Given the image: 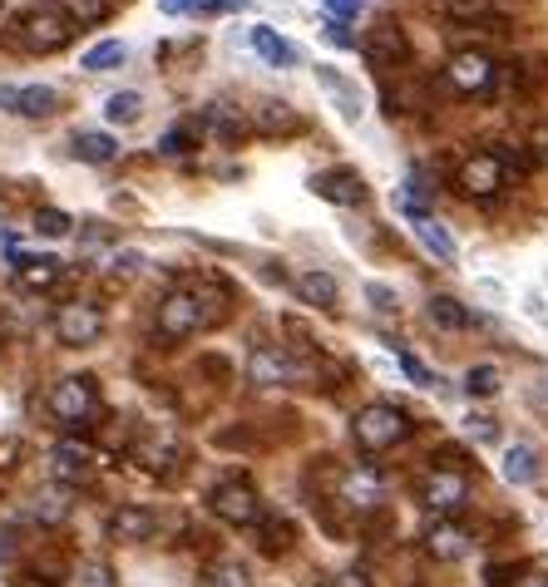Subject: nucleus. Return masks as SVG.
I'll use <instances>...</instances> for the list:
<instances>
[{
    "instance_id": "obj_1",
    "label": "nucleus",
    "mask_w": 548,
    "mask_h": 587,
    "mask_svg": "<svg viewBox=\"0 0 548 587\" xmlns=\"http://www.w3.org/2000/svg\"><path fill=\"white\" fill-rule=\"evenodd\" d=\"M406 435H410V415L400 405H386V400L356 410V420H351V439L365 454H386V449H396Z\"/></svg>"
},
{
    "instance_id": "obj_2",
    "label": "nucleus",
    "mask_w": 548,
    "mask_h": 587,
    "mask_svg": "<svg viewBox=\"0 0 548 587\" xmlns=\"http://www.w3.org/2000/svg\"><path fill=\"white\" fill-rule=\"evenodd\" d=\"M213 321V311H208V301L198 297V291H169V297L159 301V316H153V332L163 336V341H188V336H198Z\"/></svg>"
},
{
    "instance_id": "obj_3",
    "label": "nucleus",
    "mask_w": 548,
    "mask_h": 587,
    "mask_svg": "<svg viewBox=\"0 0 548 587\" xmlns=\"http://www.w3.org/2000/svg\"><path fill=\"white\" fill-rule=\"evenodd\" d=\"M45 405H50V415L60 420L65 429L89 425V420H95V405H99L95 380H89V375H65V380L50 385V400H45Z\"/></svg>"
},
{
    "instance_id": "obj_4",
    "label": "nucleus",
    "mask_w": 548,
    "mask_h": 587,
    "mask_svg": "<svg viewBox=\"0 0 548 587\" xmlns=\"http://www.w3.org/2000/svg\"><path fill=\"white\" fill-rule=\"evenodd\" d=\"M50 332H54V341L70 346V351L95 346L99 336H104V311H99L95 301H65V307H54Z\"/></svg>"
},
{
    "instance_id": "obj_5",
    "label": "nucleus",
    "mask_w": 548,
    "mask_h": 587,
    "mask_svg": "<svg viewBox=\"0 0 548 587\" xmlns=\"http://www.w3.org/2000/svg\"><path fill=\"white\" fill-rule=\"evenodd\" d=\"M208 509H213V519H223V524H233V528H258L262 524V499L248 479H223L213 494H208Z\"/></svg>"
},
{
    "instance_id": "obj_6",
    "label": "nucleus",
    "mask_w": 548,
    "mask_h": 587,
    "mask_svg": "<svg viewBox=\"0 0 548 587\" xmlns=\"http://www.w3.org/2000/svg\"><path fill=\"white\" fill-rule=\"evenodd\" d=\"M420 503H425L435 519H454V513L470 503V479H464V470H431L420 479Z\"/></svg>"
},
{
    "instance_id": "obj_7",
    "label": "nucleus",
    "mask_w": 548,
    "mask_h": 587,
    "mask_svg": "<svg viewBox=\"0 0 548 587\" xmlns=\"http://www.w3.org/2000/svg\"><path fill=\"white\" fill-rule=\"evenodd\" d=\"M495 75H499V64L484 50H454L450 64H445V85H450L454 95H489V89H495Z\"/></svg>"
},
{
    "instance_id": "obj_8",
    "label": "nucleus",
    "mask_w": 548,
    "mask_h": 587,
    "mask_svg": "<svg viewBox=\"0 0 548 587\" xmlns=\"http://www.w3.org/2000/svg\"><path fill=\"white\" fill-rule=\"evenodd\" d=\"M454 183H460L464 198H495L509 183V173H505V163H499V153H470V159L460 163V173H454Z\"/></svg>"
},
{
    "instance_id": "obj_9",
    "label": "nucleus",
    "mask_w": 548,
    "mask_h": 587,
    "mask_svg": "<svg viewBox=\"0 0 548 587\" xmlns=\"http://www.w3.org/2000/svg\"><path fill=\"white\" fill-rule=\"evenodd\" d=\"M361 54L376 64V70H400V64L410 60V40H406V30H400L396 21H381V25H371V30H365Z\"/></svg>"
},
{
    "instance_id": "obj_10",
    "label": "nucleus",
    "mask_w": 548,
    "mask_h": 587,
    "mask_svg": "<svg viewBox=\"0 0 548 587\" xmlns=\"http://www.w3.org/2000/svg\"><path fill=\"white\" fill-rule=\"evenodd\" d=\"M70 30H75V25H70L60 11H30L21 21V45L30 54H54L60 45L70 40Z\"/></svg>"
},
{
    "instance_id": "obj_11",
    "label": "nucleus",
    "mask_w": 548,
    "mask_h": 587,
    "mask_svg": "<svg viewBox=\"0 0 548 587\" xmlns=\"http://www.w3.org/2000/svg\"><path fill=\"white\" fill-rule=\"evenodd\" d=\"M341 503L346 509H356V513H371V509H381L386 503V479H381L371 464H351V470L341 474Z\"/></svg>"
},
{
    "instance_id": "obj_12",
    "label": "nucleus",
    "mask_w": 548,
    "mask_h": 587,
    "mask_svg": "<svg viewBox=\"0 0 548 587\" xmlns=\"http://www.w3.org/2000/svg\"><path fill=\"white\" fill-rule=\"evenodd\" d=\"M248 380L258 390H277V385L297 380V361H291L282 346H252L248 351Z\"/></svg>"
},
{
    "instance_id": "obj_13",
    "label": "nucleus",
    "mask_w": 548,
    "mask_h": 587,
    "mask_svg": "<svg viewBox=\"0 0 548 587\" xmlns=\"http://www.w3.org/2000/svg\"><path fill=\"white\" fill-rule=\"evenodd\" d=\"M129 460L139 464V470L159 474V470H169V464L178 460V439H173L169 425H144L139 439L129 445Z\"/></svg>"
},
{
    "instance_id": "obj_14",
    "label": "nucleus",
    "mask_w": 548,
    "mask_h": 587,
    "mask_svg": "<svg viewBox=\"0 0 548 587\" xmlns=\"http://www.w3.org/2000/svg\"><path fill=\"white\" fill-rule=\"evenodd\" d=\"M50 479L60 484V489H79V484L95 479V454H89L85 445H75V439H65V445L50 449Z\"/></svg>"
},
{
    "instance_id": "obj_15",
    "label": "nucleus",
    "mask_w": 548,
    "mask_h": 587,
    "mask_svg": "<svg viewBox=\"0 0 548 587\" xmlns=\"http://www.w3.org/2000/svg\"><path fill=\"white\" fill-rule=\"evenodd\" d=\"M153 534H159V513L149 503H119L109 513V538L114 544H149Z\"/></svg>"
},
{
    "instance_id": "obj_16",
    "label": "nucleus",
    "mask_w": 548,
    "mask_h": 587,
    "mask_svg": "<svg viewBox=\"0 0 548 587\" xmlns=\"http://www.w3.org/2000/svg\"><path fill=\"white\" fill-rule=\"evenodd\" d=\"M312 192L326 198L336 208H361L365 203V178L356 168H326V173H312Z\"/></svg>"
},
{
    "instance_id": "obj_17",
    "label": "nucleus",
    "mask_w": 548,
    "mask_h": 587,
    "mask_svg": "<svg viewBox=\"0 0 548 587\" xmlns=\"http://www.w3.org/2000/svg\"><path fill=\"white\" fill-rule=\"evenodd\" d=\"M470 548H474V534L464 524H454V519H435V524L425 528V553H431L435 563H460Z\"/></svg>"
},
{
    "instance_id": "obj_18",
    "label": "nucleus",
    "mask_w": 548,
    "mask_h": 587,
    "mask_svg": "<svg viewBox=\"0 0 548 587\" xmlns=\"http://www.w3.org/2000/svg\"><path fill=\"white\" fill-rule=\"evenodd\" d=\"M15 262V282L25 291H50L60 282V257H30V252H11Z\"/></svg>"
},
{
    "instance_id": "obj_19",
    "label": "nucleus",
    "mask_w": 548,
    "mask_h": 587,
    "mask_svg": "<svg viewBox=\"0 0 548 587\" xmlns=\"http://www.w3.org/2000/svg\"><path fill=\"white\" fill-rule=\"evenodd\" d=\"M291 287H297V297L307 301V307H322V311H332L336 307V297H341V287H336V277L332 272H297L291 277Z\"/></svg>"
},
{
    "instance_id": "obj_20",
    "label": "nucleus",
    "mask_w": 548,
    "mask_h": 587,
    "mask_svg": "<svg viewBox=\"0 0 548 587\" xmlns=\"http://www.w3.org/2000/svg\"><path fill=\"white\" fill-rule=\"evenodd\" d=\"M316 79H322V89L336 99V104H341V118H346V124H356V118H361V109H365V104H361V89H356L346 75H336V70H326V64H322V70H316Z\"/></svg>"
},
{
    "instance_id": "obj_21",
    "label": "nucleus",
    "mask_w": 548,
    "mask_h": 587,
    "mask_svg": "<svg viewBox=\"0 0 548 587\" xmlns=\"http://www.w3.org/2000/svg\"><path fill=\"white\" fill-rule=\"evenodd\" d=\"M252 124L262 128V134H297L301 118L291 104H282V99H258V109H252Z\"/></svg>"
},
{
    "instance_id": "obj_22",
    "label": "nucleus",
    "mask_w": 548,
    "mask_h": 587,
    "mask_svg": "<svg viewBox=\"0 0 548 587\" xmlns=\"http://www.w3.org/2000/svg\"><path fill=\"white\" fill-rule=\"evenodd\" d=\"M252 50H258L267 64H277V70H287V64H297V60H301L297 45H291L287 35H277L272 25H258V30H252Z\"/></svg>"
},
{
    "instance_id": "obj_23",
    "label": "nucleus",
    "mask_w": 548,
    "mask_h": 587,
    "mask_svg": "<svg viewBox=\"0 0 548 587\" xmlns=\"http://www.w3.org/2000/svg\"><path fill=\"white\" fill-rule=\"evenodd\" d=\"M15 114L21 118H50L54 109H60V95H54L50 85H25V89H15Z\"/></svg>"
},
{
    "instance_id": "obj_24",
    "label": "nucleus",
    "mask_w": 548,
    "mask_h": 587,
    "mask_svg": "<svg viewBox=\"0 0 548 587\" xmlns=\"http://www.w3.org/2000/svg\"><path fill=\"white\" fill-rule=\"evenodd\" d=\"M60 15L70 25H79V30H95V25H104L114 15V0H60Z\"/></svg>"
},
{
    "instance_id": "obj_25",
    "label": "nucleus",
    "mask_w": 548,
    "mask_h": 587,
    "mask_svg": "<svg viewBox=\"0 0 548 587\" xmlns=\"http://www.w3.org/2000/svg\"><path fill=\"white\" fill-rule=\"evenodd\" d=\"M410 223H415V237H420V242H425V252H435V257H440V262H454V257H460V247H454V237L445 233V227L435 223L431 213L410 217Z\"/></svg>"
},
{
    "instance_id": "obj_26",
    "label": "nucleus",
    "mask_w": 548,
    "mask_h": 587,
    "mask_svg": "<svg viewBox=\"0 0 548 587\" xmlns=\"http://www.w3.org/2000/svg\"><path fill=\"white\" fill-rule=\"evenodd\" d=\"M119 153L114 134H99V128H79L75 134V159L79 163H109Z\"/></svg>"
},
{
    "instance_id": "obj_27",
    "label": "nucleus",
    "mask_w": 548,
    "mask_h": 587,
    "mask_svg": "<svg viewBox=\"0 0 548 587\" xmlns=\"http://www.w3.org/2000/svg\"><path fill=\"white\" fill-rule=\"evenodd\" d=\"M431 321L440 326V332H470L474 326V316H470V307L464 301H454V297H431Z\"/></svg>"
},
{
    "instance_id": "obj_28",
    "label": "nucleus",
    "mask_w": 548,
    "mask_h": 587,
    "mask_svg": "<svg viewBox=\"0 0 548 587\" xmlns=\"http://www.w3.org/2000/svg\"><path fill=\"white\" fill-rule=\"evenodd\" d=\"M505 479L519 484V489L538 479V454H534V445H509V449H505Z\"/></svg>"
},
{
    "instance_id": "obj_29",
    "label": "nucleus",
    "mask_w": 548,
    "mask_h": 587,
    "mask_svg": "<svg viewBox=\"0 0 548 587\" xmlns=\"http://www.w3.org/2000/svg\"><path fill=\"white\" fill-rule=\"evenodd\" d=\"M104 118H109V124H119V128L139 124V118H144V95H139V89H119V95H109L104 99Z\"/></svg>"
},
{
    "instance_id": "obj_30",
    "label": "nucleus",
    "mask_w": 548,
    "mask_h": 587,
    "mask_svg": "<svg viewBox=\"0 0 548 587\" xmlns=\"http://www.w3.org/2000/svg\"><path fill=\"white\" fill-rule=\"evenodd\" d=\"M124 60H129V50H124L119 40H104V45H95V50H85V60L79 64H85L89 75H104V70H119Z\"/></svg>"
},
{
    "instance_id": "obj_31",
    "label": "nucleus",
    "mask_w": 548,
    "mask_h": 587,
    "mask_svg": "<svg viewBox=\"0 0 548 587\" xmlns=\"http://www.w3.org/2000/svg\"><path fill=\"white\" fill-rule=\"evenodd\" d=\"M440 11L460 25H479L495 15V0H440Z\"/></svg>"
},
{
    "instance_id": "obj_32",
    "label": "nucleus",
    "mask_w": 548,
    "mask_h": 587,
    "mask_svg": "<svg viewBox=\"0 0 548 587\" xmlns=\"http://www.w3.org/2000/svg\"><path fill=\"white\" fill-rule=\"evenodd\" d=\"M208 587H252L248 563H233V558L213 563V567H208Z\"/></svg>"
},
{
    "instance_id": "obj_33",
    "label": "nucleus",
    "mask_w": 548,
    "mask_h": 587,
    "mask_svg": "<svg viewBox=\"0 0 548 587\" xmlns=\"http://www.w3.org/2000/svg\"><path fill=\"white\" fill-rule=\"evenodd\" d=\"M70 587H114V567L104 558H89V563H79L70 573Z\"/></svg>"
},
{
    "instance_id": "obj_34",
    "label": "nucleus",
    "mask_w": 548,
    "mask_h": 587,
    "mask_svg": "<svg viewBox=\"0 0 548 587\" xmlns=\"http://www.w3.org/2000/svg\"><path fill=\"white\" fill-rule=\"evenodd\" d=\"M188 149H198V124L188 118V124H178V128H169L159 139V153H169V159H183Z\"/></svg>"
},
{
    "instance_id": "obj_35",
    "label": "nucleus",
    "mask_w": 548,
    "mask_h": 587,
    "mask_svg": "<svg viewBox=\"0 0 548 587\" xmlns=\"http://www.w3.org/2000/svg\"><path fill=\"white\" fill-rule=\"evenodd\" d=\"M464 390H470L474 400L499 396V371L495 365H470V371H464Z\"/></svg>"
},
{
    "instance_id": "obj_36",
    "label": "nucleus",
    "mask_w": 548,
    "mask_h": 587,
    "mask_svg": "<svg viewBox=\"0 0 548 587\" xmlns=\"http://www.w3.org/2000/svg\"><path fill=\"white\" fill-rule=\"evenodd\" d=\"M35 524H65L70 519V503H65V489H54V494H40L35 499Z\"/></svg>"
},
{
    "instance_id": "obj_37",
    "label": "nucleus",
    "mask_w": 548,
    "mask_h": 587,
    "mask_svg": "<svg viewBox=\"0 0 548 587\" xmlns=\"http://www.w3.org/2000/svg\"><path fill=\"white\" fill-rule=\"evenodd\" d=\"M208 124H213V128H217V139H227V143H233V139H242V134H248V124H242V114H233V109H227V104H213V109H208Z\"/></svg>"
},
{
    "instance_id": "obj_38",
    "label": "nucleus",
    "mask_w": 548,
    "mask_h": 587,
    "mask_svg": "<svg viewBox=\"0 0 548 587\" xmlns=\"http://www.w3.org/2000/svg\"><path fill=\"white\" fill-rule=\"evenodd\" d=\"M291 548V524L287 519H267V524H262V553H287Z\"/></svg>"
},
{
    "instance_id": "obj_39",
    "label": "nucleus",
    "mask_w": 548,
    "mask_h": 587,
    "mask_svg": "<svg viewBox=\"0 0 548 587\" xmlns=\"http://www.w3.org/2000/svg\"><path fill=\"white\" fill-rule=\"evenodd\" d=\"M70 213H60V208H35V233H45V237H65L70 233Z\"/></svg>"
},
{
    "instance_id": "obj_40",
    "label": "nucleus",
    "mask_w": 548,
    "mask_h": 587,
    "mask_svg": "<svg viewBox=\"0 0 548 587\" xmlns=\"http://www.w3.org/2000/svg\"><path fill=\"white\" fill-rule=\"evenodd\" d=\"M400 371H406V375H410V380H415V385H425V390H435V385H440V380H435V375L425 371V365H420V361H415V355H410V351H400Z\"/></svg>"
},
{
    "instance_id": "obj_41",
    "label": "nucleus",
    "mask_w": 548,
    "mask_h": 587,
    "mask_svg": "<svg viewBox=\"0 0 548 587\" xmlns=\"http://www.w3.org/2000/svg\"><path fill=\"white\" fill-rule=\"evenodd\" d=\"M365 297H371V307H376V311H386V316H390V311H400V301H396V291H390V287H376V282H371Z\"/></svg>"
},
{
    "instance_id": "obj_42",
    "label": "nucleus",
    "mask_w": 548,
    "mask_h": 587,
    "mask_svg": "<svg viewBox=\"0 0 548 587\" xmlns=\"http://www.w3.org/2000/svg\"><path fill=\"white\" fill-rule=\"evenodd\" d=\"M365 11V0H326V15L332 21H351V15Z\"/></svg>"
},
{
    "instance_id": "obj_43",
    "label": "nucleus",
    "mask_w": 548,
    "mask_h": 587,
    "mask_svg": "<svg viewBox=\"0 0 548 587\" xmlns=\"http://www.w3.org/2000/svg\"><path fill=\"white\" fill-rule=\"evenodd\" d=\"M326 587H371V577H365L361 567H346V573H336Z\"/></svg>"
},
{
    "instance_id": "obj_44",
    "label": "nucleus",
    "mask_w": 548,
    "mask_h": 587,
    "mask_svg": "<svg viewBox=\"0 0 548 587\" xmlns=\"http://www.w3.org/2000/svg\"><path fill=\"white\" fill-rule=\"evenodd\" d=\"M163 15H188V11H203V0H159Z\"/></svg>"
},
{
    "instance_id": "obj_45",
    "label": "nucleus",
    "mask_w": 548,
    "mask_h": 587,
    "mask_svg": "<svg viewBox=\"0 0 548 587\" xmlns=\"http://www.w3.org/2000/svg\"><path fill=\"white\" fill-rule=\"evenodd\" d=\"M139 267H144V252H114V272L129 277V272H139Z\"/></svg>"
},
{
    "instance_id": "obj_46",
    "label": "nucleus",
    "mask_w": 548,
    "mask_h": 587,
    "mask_svg": "<svg viewBox=\"0 0 548 587\" xmlns=\"http://www.w3.org/2000/svg\"><path fill=\"white\" fill-rule=\"evenodd\" d=\"M248 0H203V15H227V11H242Z\"/></svg>"
},
{
    "instance_id": "obj_47",
    "label": "nucleus",
    "mask_w": 548,
    "mask_h": 587,
    "mask_svg": "<svg viewBox=\"0 0 548 587\" xmlns=\"http://www.w3.org/2000/svg\"><path fill=\"white\" fill-rule=\"evenodd\" d=\"M470 435L495 439V435H499V425H495V420H484V415H474V420H470Z\"/></svg>"
},
{
    "instance_id": "obj_48",
    "label": "nucleus",
    "mask_w": 548,
    "mask_h": 587,
    "mask_svg": "<svg viewBox=\"0 0 548 587\" xmlns=\"http://www.w3.org/2000/svg\"><path fill=\"white\" fill-rule=\"evenodd\" d=\"M326 40H332V45H341V50H351V35H346V25L341 21H332V25H326Z\"/></svg>"
},
{
    "instance_id": "obj_49",
    "label": "nucleus",
    "mask_w": 548,
    "mask_h": 587,
    "mask_svg": "<svg viewBox=\"0 0 548 587\" xmlns=\"http://www.w3.org/2000/svg\"><path fill=\"white\" fill-rule=\"evenodd\" d=\"M15 558V528H0V563Z\"/></svg>"
},
{
    "instance_id": "obj_50",
    "label": "nucleus",
    "mask_w": 548,
    "mask_h": 587,
    "mask_svg": "<svg viewBox=\"0 0 548 587\" xmlns=\"http://www.w3.org/2000/svg\"><path fill=\"white\" fill-rule=\"evenodd\" d=\"M509 587H548V577L544 573H524L519 583H509Z\"/></svg>"
}]
</instances>
